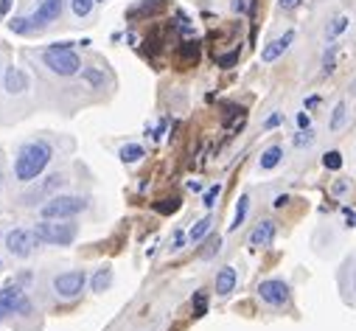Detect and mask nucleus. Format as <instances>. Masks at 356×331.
I'll use <instances>...</instances> for the list:
<instances>
[{
	"label": "nucleus",
	"instance_id": "nucleus-25",
	"mask_svg": "<svg viewBox=\"0 0 356 331\" xmlns=\"http://www.w3.org/2000/svg\"><path fill=\"white\" fill-rule=\"evenodd\" d=\"M191 306H194V317H205V315H207V292H205V289H196V292H194Z\"/></svg>",
	"mask_w": 356,
	"mask_h": 331
},
{
	"label": "nucleus",
	"instance_id": "nucleus-43",
	"mask_svg": "<svg viewBox=\"0 0 356 331\" xmlns=\"http://www.w3.org/2000/svg\"><path fill=\"white\" fill-rule=\"evenodd\" d=\"M0 188H3V174H0Z\"/></svg>",
	"mask_w": 356,
	"mask_h": 331
},
{
	"label": "nucleus",
	"instance_id": "nucleus-39",
	"mask_svg": "<svg viewBox=\"0 0 356 331\" xmlns=\"http://www.w3.org/2000/svg\"><path fill=\"white\" fill-rule=\"evenodd\" d=\"M298 127H301V130H309V115H306V112L298 115Z\"/></svg>",
	"mask_w": 356,
	"mask_h": 331
},
{
	"label": "nucleus",
	"instance_id": "nucleus-37",
	"mask_svg": "<svg viewBox=\"0 0 356 331\" xmlns=\"http://www.w3.org/2000/svg\"><path fill=\"white\" fill-rule=\"evenodd\" d=\"M301 3H303V0H278V6H281L283 12H294Z\"/></svg>",
	"mask_w": 356,
	"mask_h": 331
},
{
	"label": "nucleus",
	"instance_id": "nucleus-8",
	"mask_svg": "<svg viewBox=\"0 0 356 331\" xmlns=\"http://www.w3.org/2000/svg\"><path fill=\"white\" fill-rule=\"evenodd\" d=\"M40 238L34 236V230H25V228H14L6 233V250L14 256V258H28L34 253Z\"/></svg>",
	"mask_w": 356,
	"mask_h": 331
},
{
	"label": "nucleus",
	"instance_id": "nucleus-11",
	"mask_svg": "<svg viewBox=\"0 0 356 331\" xmlns=\"http://www.w3.org/2000/svg\"><path fill=\"white\" fill-rule=\"evenodd\" d=\"M294 42V32H286L283 37H278V40H272L270 45H266L264 51H261V59H264V62H275V59L289 48Z\"/></svg>",
	"mask_w": 356,
	"mask_h": 331
},
{
	"label": "nucleus",
	"instance_id": "nucleus-46",
	"mask_svg": "<svg viewBox=\"0 0 356 331\" xmlns=\"http://www.w3.org/2000/svg\"><path fill=\"white\" fill-rule=\"evenodd\" d=\"M96 3H101V0H96Z\"/></svg>",
	"mask_w": 356,
	"mask_h": 331
},
{
	"label": "nucleus",
	"instance_id": "nucleus-7",
	"mask_svg": "<svg viewBox=\"0 0 356 331\" xmlns=\"http://www.w3.org/2000/svg\"><path fill=\"white\" fill-rule=\"evenodd\" d=\"M258 297L264 300L266 306L272 309H281L292 300V286L283 281V278H266L258 284Z\"/></svg>",
	"mask_w": 356,
	"mask_h": 331
},
{
	"label": "nucleus",
	"instance_id": "nucleus-40",
	"mask_svg": "<svg viewBox=\"0 0 356 331\" xmlns=\"http://www.w3.org/2000/svg\"><path fill=\"white\" fill-rule=\"evenodd\" d=\"M286 202H289V194H281V197H275V202H272V205H275V208H283Z\"/></svg>",
	"mask_w": 356,
	"mask_h": 331
},
{
	"label": "nucleus",
	"instance_id": "nucleus-45",
	"mask_svg": "<svg viewBox=\"0 0 356 331\" xmlns=\"http://www.w3.org/2000/svg\"><path fill=\"white\" fill-rule=\"evenodd\" d=\"M353 289H356V281H353Z\"/></svg>",
	"mask_w": 356,
	"mask_h": 331
},
{
	"label": "nucleus",
	"instance_id": "nucleus-28",
	"mask_svg": "<svg viewBox=\"0 0 356 331\" xmlns=\"http://www.w3.org/2000/svg\"><path fill=\"white\" fill-rule=\"evenodd\" d=\"M292 143H294V149L312 146V143H314V132H312V130H301L298 135H292Z\"/></svg>",
	"mask_w": 356,
	"mask_h": 331
},
{
	"label": "nucleus",
	"instance_id": "nucleus-1",
	"mask_svg": "<svg viewBox=\"0 0 356 331\" xmlns=\"http://www.w3.org/2000/svg\"><path fill=\"white\" fill-rule=\"evenodd\" d=\"M51 160H53V146L48 140H42V138L25 140L14 155V180H20V183H34L48 169Z\"/></svg>",
	"mask_w": 356,
	"mask_h": 331
},
{
	"label": "nucleus",
	"instance_id": "nucleus-27",
	"mask_svg": "<svg viewBox=\"0 0 356 331\" xmlns=\"http://www.w3.org/2000/svg\"><path fill=\"white\" fill-rule=\"evenodd\" d=\"M93 3L96 0H71V6H73V14L76 17H87L93 12Z\"/></svg>",
	"mask_w": 356,
	"mask_h": 331
},
{
	"label": "nucleus",
	"instance_id": "nucleus-17",
	"mask_svg": "<svg viewBox=\"0 0 356 331\" xmlns=\"http://www.w3.org/2000/svg\"><path fill=\"white\" fill-rule=\"evenodd\" d=\"M166 6V0H143V3L129 9V17H152Z\"/></svg>",
	"mask_w": 356,
	"mask_h": 331
},
{
	"label": "nucleus",
	"instance_id": "nucleus-20",
	"mask_svg": "<svg viewBox=\"0 0 356 331\" xmlns=\"http://www.w3.org/2000/svg\"><path fill=\"white\" fill-rule=\"evenodd\" d=\"M180 62L183 65H196L199 62V42H183L180 45Z\"/></svg>",
	"mask_w": 356,
	"mask_h": 331
},
{
	"label": "nucleus",
	"instance_id": "nucleus-2",
	"mask_svg": "<svg viewBox=\"0 0 356 331\" xmlns=\"http://www.w3.org/2000/svg\"><path fill=\"white\" fill-rule=\"evenodd\" d=\"M76 222L71 219H42L34 225V236L42 245H53V247H68L76 242Z\"/></svg>",
	"mask_w": 356,
	"mask_h": 331
},
{
	"label": "nucleus",
	"instance_id": "nucleus-44",
	"mask_svg": "<svg viewBox=\"0 0 356 331\" xmlns=\"http://www.w3.org/2000/svg\"><path fill=\"white\" fill-rule=\"evenodd\" d=\"M0 269H3V261H0Z\"/></svg>",
	"mask_w": 356,
	"mask_h": 331
},
{
	"label": "nucleus",
	"instance_id": "nucleus-26",
	"mask_svg": "<svg viewBox=\"0 0 356 331\" xmlns=\"http://www.w3.org/2000/svg\"><path fill=\"white\" fill-rule=\"evenodd\" d=\"M9 28H12L14 34H31L34 32V23H31V17H12Z\"/></svg>",
	"mask_w": 356,
	"mask_h": 331
},
{
	"label": "nucleus",
	"instance_id": "nucleus-22",
	"mask_svg": "<svg viewBox=\"0 0 356 331\" xmlns=\"http://www.w3.org/2000/svg\"><path fill=\"white\" fill-rule=\"evenodd\" d=\"M211 225H214V219L211 217H205V219H199L194 228H191V233H188V238H191V242H202V238L207 236V233H211Z\"/></svg>",
	"mask_w": 356,
	"mask_h": 331
},
{
	"label": "nucleus",
	"instance_id": "nucleus-30",
	"mask_svg": "<svg viewBox=\"0 0 356 331\" xmlns=\"http://www.w3.org/2000/svg\"><path fill=\"white\" fill-rule=\"evenodd\" d=\"M236 62H239V48H236V51H230V53H222V56H216V65H219V68H233Z\"/></svg>",
	"mask_w": 356,
	"mask_h": 331
},
{
	"label": "nucleus",
	"instance_id": "nucleus-13",
	"mask_svg": "<svg viewBox=\"0 0 356 331\" xmlns=\"http://www.w3.org/2000/svg\"><path fill=\"white\" fill-rule=\"evenodd\" d=\"M236 284H239V275H236L233 267H222L216 273V295L219 297H227L236 289Z\"/></svg>",
	"mask_w": 356,
	"mask_h": 331
},
{
	"label": "nucleus",
	"instance_id": "nucleus-15",
	"mask_svg": "<svg viewBox=\"0 0 356 331\" xmlns=\"http://www.w3.org/2000/svg\"><path fill=\"white\" fill-rule=\"evenodd\" d=\"M348 23H351V20H348L345 14H334V17L329 20V25H325V37H329L331 42L340 40V37L348 32Z\"/></svg>",
	"mask_w": 356,
	"mask_h": 331
},
{
	"label": "nucleus",
	"instance_id": "nucleus-12",
	"mask_svg": "<svg viewBox=\"0 0 356 331\" xmlns=\"http://www.w3.org/2000/svg\"><path fill=\"white\" fill-rule=\"evenodd\" d=\"M62 183H65V177H62V174H51V177L45 180V183L40 186V188H34L31 194H25V197H23V202H25V205H31L34 199H42V197H48L51 191H56ZM48 199H51V197H48Z\"/></svg>",
	"mask_w": 356,
	"mask_h": 331
},
{
	"label": "nucleus",
	"instance_id": "nucleus-33",
	"mask_svg": "<svg viewBox=\"0 0 356 331\" xmlns=\"http://www.w3.org/2000/svg\"><path fill=\"white\" fill-rule=\"evenodd\" d=\"M84 73V79L90 82L93 87H101L104 84V76H101V71H96V68H87V71H81Z\"/></svg>",
	"mask_w": 356,
	"mask_h": 331
},
{
	"label": "nucleus",
	"instance_id": "nucleus-32",
	"mask_svg": "<svg viewBox=\"0 0 356 331\" xmlns=\"http://www.w3.org/2000/svg\"><path fill=\"white\" fill-rule=\"evenodd\" d=\"M219 247H222V238H219V236H214L211 242H207V247L202 250V258H214V256L219 253Z\"/></svg>",
	"mask_w": 356,
	"mask_h": 331
},
{
	"label": "nucleus",
	"instance_id": "nucleus-16",
	"mask_svg": "<svg viewBox=\"0 0 356 331\" xmlns=\"http://www.w3.org/2000/svg\"><path fill=\"white\" fill-rule=\"evenodd\" d=\"M281 160H283V149H281V146L275 143V146H270V149H264V155H261L258 166H261L264 171H270V169L281 166Z\"/></svg>",
	"mask_w": 356,
	"mask_h": 331
},
{
	"label": "nucleus",
	"instance_id": "nucleus-14",
	"mask_svg": "<svg viewBox=\"0 0 356 331\" xmlns=\"http://www.w3.org/2000/svg\"><path fill=\"white\" fill-rule=\"evenodd\" d=\"M3 84H6V90L14 96V93H23V90H28V76L20 71V68H9L6 71V76H3Z\"/></svg>",
	"mask_w": 356,
	"mask_h": 331
},
{
	"label": "nucleus",
	"instance_id": "nucleus-9",
	"mask_svg": "<svg viewBox=\"0 0 356 331\" xmlns=\"http://www.w3.org/2000/svg\"><path fill=\"white\" fill-rule=\"evenodd\" d=\"M275 233H278V225L272 219H264L258 222L253 230H250V238H247V245L250 247H270L275 242Z\"/></svg>",
	"mask_w": 356,
	"mask_h": 331
},
{
	"label": "nucleus",
	"instance_id": "nucleus-38",
	"mask_svg": "<svg viewBox=\"0 0 356 331\" xmlns=\"http://www.w3.org/2000/svg\"><path fill=\"white\" fill-rule=\"evenodd\" d=\"M331 194H334V197H342V194H348V183H345V180H337V183H334V188H331Z\"/></svg>",
	"mask_w": 356,
	"mask_h": 331
},
{
	"label": "nucleus",
	"instance_id": "nucleus-19",
	"mask_svg": "<svg viewBox=\"0 0 356 331\" xmlns=\"http://www.w3.org/2000/svg\"><path fill=\"white\" fill-rule=\"evenodd\" d=\"M110 284H112V269L110 267H99L93 281H90V289L93 292H104V289H110Z\"/></svg>",
	"mask_w": 356,
	"mask_h": 331
},
{
	"label": "nucleus",
	"instance_id": "nucleus-6",
	"mask_svg": "<svg viewBox=\"0 0 356 331\" xmlns=\"http://www.w3.org/2000/svg\"><path fill=\"white\" fill-rule=\"evenodd\" d=\"M9 315H31V300L17 284L0 289V320H6Z\"/></svg>",
	"mask_w": 356,
	"mask_h": 331
},
{
	"label": "nucleus",
	"instance_id": "nucleus-31",
	"mask_svg": "<svg viewBox=\"0 0 356 331\" xmlns=\"http://www.w3.org/2000/svg\"><path fill=\"white\" fill-rule=\"evenodd\" d=\"M177 208H180V199H160V202H155L157 214H174Z\"/></svg>",
	"mask_w": 356,
	"mask_h": 331
},
{
	"label": "nucleus",
	"instance_id": "nucleus-21",
	"mask_svg": "<svg viewBox=\"0 0 356 331\" xmlns=\"http://www.w3.org/2000/svg\"><path fill=\"white\" fill-rule=\"evenodd\" d=\"M247 210H250V197H242L239 205H236V214H233V222H230V230H239L247 219Z\"/></svg>",
	"mask_w": 356,
	"mask_h": 331
},
{
	"label": "nucleus",
	"instance_id": "nucleus-23",
	"mask_svg": "<svg viewBox=\"0 0 356 331\" xmlns=\"http://www.w3.org/2000/svg\"><path fill=\"white\" fill-rule=\"evenodd\" d=\"M342 163H345V158H342V152H337V149H329V152L322 155V169H329V171H340Z\"/></svg>",
	"mask_w": 356,
	"mask_h": 331
},
{
	"label": "nucleus",
	"instance_id": "nucleus-3",
	"mask_svg": "<svg viewBox=\"0 0 356 331\" xmlns=\"http://www.w3.org/2000/svg\"><path fill=\"white\" fill-rule=\"evenodd\" d=\"M84 208H87V199H84V197H76V194H56V197H51V199L40 208V217H42V219H73V217L81 214Z\"/></svg>",
	"mask_w": 356,
	"mask_h": 331
},
{
	"label": "nucleus",
	"instance_id": "nucleus-24",
	"mask_svg": "<svg viewBox=\"0 0 356 331\" xmlns=\"http://www.w3.org/2000/svg\"><path fill=\"white\" fill-rule=\"evenodd\" d=\"M345 121H348V110H345V104H337V107H334V112H331L329 130H331V132H340V130L345 127Z\"/></svg>",
	"mask_w": 356,
	"mask_h": 331
},
{
	"label": "nucleus",
	"instance_id": "nucleus-35",
	"mask_svg": "<svg viewBox=\"0 0 356 331\" xmlns=\"http://www.w3.org/2000/svg\"><path fill=\"white\" fill-rule=\"evenodd\" d=\"M186 242H188V236H186L183 230H177V233H174V242H171V250H174V253H177V250H183Z\"/></svg>",
	"mask_w": 356,
	"mask_h": 331
},
{
	"label": "nucleus",
	"instance_id": "nucleus-5",
	"mask_svg": "<svg viewBox=\"0 0 356 331\" xmlns=\"http://www.w3.org/2000/svg\"><path fill=\"white\" fill-rule=\"evenodd\" d=\"M84 286H87V273H84V269H68V273L53 275V281H51L53 295L62 297V300L79 297L84 292Z\"/></svg>",
	"mask_w": 356,
	"mask_h": 331
},
{
	"label": "nucleus",
	"instance_id": "nucleus-4",
	"mask_svg": "<svg viewBox=\"0 0 356 331\" xmlns=\"http://www.w3.org/2000/svg\"><path fill=\"white\" fill-rule=\"evenodd\" d=\"M42 62H45V68H48L51 73H56V76H76V73L81 71L79 53H73L71 48H59L56 42H53L51 48H45Z\"/></svg>",
	"mask_w": 356,
	"mask_h": 331
},
{
	"label": "nucleus",
	"instance_id": "nucleus-36",
	"mask_svg": "<svg viewBox=\"0 0 356 331\" xmlns=\"http://www.w3.org/2000/svg\"><path fill=\"white\" fill-rule=\"evenodd\" d=\"M281 121H283V115H281V112H272V115L264 121V130H275V127H281Z\"/></svg>",
	"mask_w": 356,
	"mask_h": 331
},
{
	"label": "nucleus",
	"instance_id": "nucleus-34",
	"mask_svg": "<svg viewBox=\"0 0 356 331\" xmlns=\"http://www.w3.org/2000/svg\"><path fill=\"white\" fill-rule=\"evenodd\" d=\"M233 9L239 12V14H253L255 12V0H236Z\"/></svg>",
	"mask_w": 356,
	"mask_h": 331
},
{
	"label": "nucleus",
	"instance_id": "nucleus-10",
	"mask_svg": "<svg viewBox=\"0 0 356 331\" xmlns=\"http://www.w3.org/2000/svg\"><path fill=\"white\" fill-rule=\"evenodd\" d=\"M59 14H62V0H40V6L31 14V23H34V28H42V25L59 20Z\"/></svg>",
	"mask_w": 356,
	"mask_h": 331
},
{
	"label": "nucleus",
	"instance_id": "nucleus-42",
	"mask_svg": "<svg viewBox=\"0 0 356 331\" xmlns=\"http://www.w3.org/2000/svg\"><path fill=\"white\" fill-rule=\"evenodd\" d=\"M306 107H309V110H312V107H320V96H309V99H306Z\"/></svg>",
	"mask_w": 356,
	"mask_h": 331
},
{
	"label": "nucleus",
	"instance_id": "nucleus-29",
	"mask_svg": "<svg viewBox=\"0 0 356 331\" xmlns=\"http://www.w3.org/2000/svg\"><path fill=\"white\" fill-rule=\"evenodd\" d=\"M219 194H222V186L216 183V186H211V188H207L205 194H202V205L205 208H214L216 205V199H219Z\"/></svg>",
	"mask_w": 356,
	"mask_h": 331
},
{
	"label": "nucleus",
	"instance_id": "nucleus-41",
	"mask_svg": "<svg viewBox=\"0 0 356 331\" xmlns=\"http://www.w3.org/2000/svg\"><path fill=\"white\" fill-rule=\"evenodd\" d=\"M12 9V0H0V14H9Z\"/></svg>",
	"mask_w": 356,
	"mask_h": 331
},
{
	"label": "nucleus",
	"instance_id": "nucleus-18",
	"mask_svg": "<svg viewBox=\"0 0 356 331\" xmlns=\"http://www.w3.org/2000/svg\"><path fill=\"white\" fill-rule=\"evenodd\" d=\"M118 158H121L124 163H138L146 158V149L140 143H124L121 149H118Z\"/></svg>",
	"mask_w": 356,
	"mask_h": 331
}]
</instances>
